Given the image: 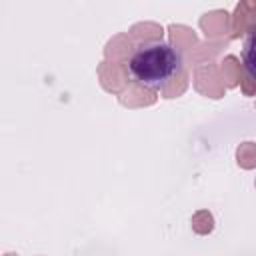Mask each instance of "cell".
I'll use <instances>...</instances> for the list:
<instances>
[{"label":"cell","mask_w":256,"mask_h":256,"mask_svg":"<svg viewBox=\"0 0 256 256\" xmlns=\"http://www.w3.org/2000/svg\"><path fill=\"white\" fill-rule=\"evenodd\" d=\"M182 56L172 44L150 42L136 48L126 68L130 78L150 90L164 88L176 74L182 72Z\"/></svg>","instance_id":"obj_1"},{"label":"cell","mask_w":256,"mask_h":256,"mask_svg":"<svg viewBox=\"0 0 256 256\" xmlns=\"http://www.w3.org/2000/svg\"><path fill=\"white\" fill-rule=\"evenodd\" d=\"M242 64L246 72V80H250L256 88V26H252L244 38L242 48Z\"/></svg>","instance_id":"obj_2"},{"label":"cell","mask_w":256,"mask_h":256,"mask_svg":"<svg viewBox=\"0 0 256 256\" xmlns=\"http://www.w3.org/2000/svg\"><path fill=\"white\" fill-rule=\"evenodd\" d=\"M192 230L196 234H210L214 230V218L208 210H198L192 216Z\"/></svg>","instance_id":"obj_3"},{"label":"cell","mask_w":256,"mask_h":256,"mask_svg":"<svg viewBox=\"0 0 256 256\" xmlns=\"http://www.w3.org/2000/svg\"><path fill=\"white\" fill-rule=\"evenodd\" d=\"M238 164L242 168H252L256 166V144L252 142H244L238 148Z\"/></svg>","instance_id":"obj_4"}]
</instances>
